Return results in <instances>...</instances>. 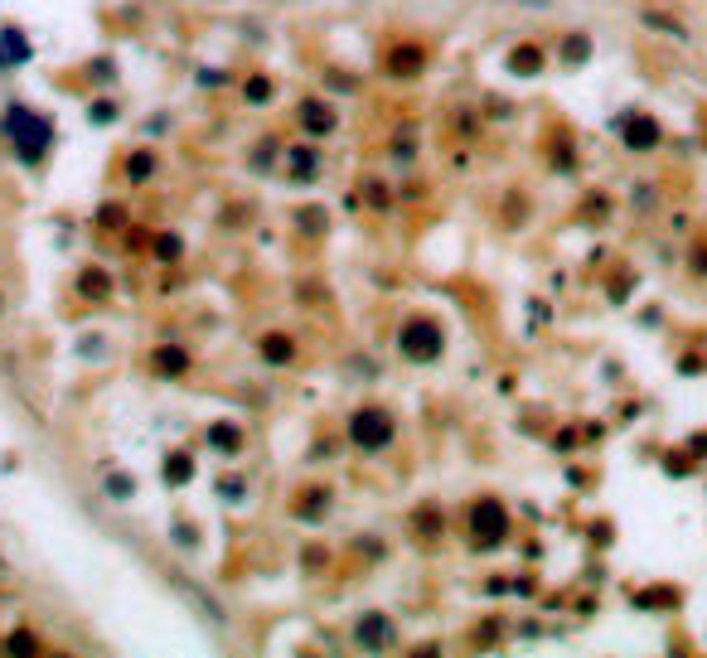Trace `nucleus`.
<instances>
[{
  "instance_id": "obj_2",
  "label": "nucleus",
  "mask_w": 707,
  "mask_h": 658,
  "mask_svg": "<svg viewBox=\"0 0 707 658\" xmlns=\"http://www.w3.org/2000/svg\"><path fill=\"white\" fill-rule=\"evenodd\" d=\"M350 440L358 450H383L393 440V417L383 407H358L350 417Z\"/></svg>"
},
{
  "instance_id": "obj_9",
  "label": "nucleus",
  "mask_w": 707,
  "mask_h": 658,
  "mask_svg": "<svg viewBox=\"0 0 707 658\" xmlns=\"http://www.w3.org/2000/svg\"><path fill=\"white\" fill-rule=\"evenodd\" d=\"M209 446L223 450V455H238V450H242V426H233V421H213V426H209Z\"/></svg>"
},
{
  "instance_id": "obj_16",
  "label": "nucleus",
  "mask_w": 707,
  "mask_h": 658,
  "mask_svg": "<svg viewBox=\"0 0 707 658\" xmlns=\"http://www.w3.org/2000/svg\"><path fill=\"white\" fill-rule=\"evenodd\" d=\"M315 164H320V160H315L311 150H296V156H291V174H296V180H315Z\"/></svg>"
},
{
  "instance_id": "obj_14",
  "label": "nucleus",
  "mask_w": 707,
  "mask_h": 658,
  "mask_svg": "<svg viewBox=\"0 0 707 658\" xmlns=\"http://www.w3.org/2000/svg\"><path fill=\"white\" fill-rule=\"evenodd\" d=\"M127 174H131L136 184H141V180H150V174H156V156H150V150H136V156L127 160Z\"/></svg>"
},
{
  "instance_id": "obj_22",
  "label": "nucleus",
  "mask_w": 707,
  "mask_h": 658,
  "mask_svg": "<svg viewBox=\"0 0 707 658\" xmlns=\"http://www.w3.org/2000/svg\"><path fill=\"white\" fill-rule=\"evenodd\" d=\"M0 310H5V301H0Z\"/></svg>"
},
{
  "instance_id": "obj_13",
  "label": "nucleus",
  "mask_w": 707,
  "mask_h": 658,
  "mask_svg": "<svg viewBox=\"0 0 707 658\" xmlns=\"http://www.w3.org/2000/svg\"><path fill=\"white\" fill-rule=\"evenodd\" d=\"M189 475H194V460L184 455V450H175V455L165 460V479H170V485H184Z\"/></svg>"
},
{
  "instance_id": "obj_15",
  "label": "nucleus",
  "mask_w": 707,
  "mask_h": 658,
  "mask_svg": "<svg viewBox=\"0 0 707 658\" xmlns=\"http://www.w3.org/2000/svg\"><path fill=\"white\" fill-rule=\"evenodd\" d=\"M78 286H83V295H88V301H102V295L111 291L107 272H83V281H78Z\"/></svg>"
},
{
  "instance_id": "obj_12",
  "label": "nucleus",
  "mask_w": 707,
  "mask_h": 658,
  "mask_svg": "<svg viewBox=\"0 0 707 658\" xmlns=\"http://www.w3.org/2000/svg\"><path fill=\"white\" fill-rule=\"evenodd\" d=\"M262 358H266V363H286V358H291V339H286V334H266L262 339Z\"/></svg>"
},
{
  "instance_id": "obj_8",
  "label": "nucleus",
  "mask_w": 707,
  "mask_h": 658,
  "mask_svg": "<svg viewBox=\"0 0 707 658\" xmlns=\"http://www.w3.org/2000/svg\"><path fill=\"white\" fill-rule=\"evenodd\" d=\"M29 58V39L19 29H0V68H19Z\"/></svg>"
},
{
  "instance_id": "obj_18",
  "label": "nucleus",
  "mask_w": 707,
  "mask_h": 658,
  "mask_svg": "<svg viewBox=\"0 0 707 658\" xmlns=\"http://www.w3.org/2000/svg\"><path fill=\"white\" fill-rule=\"evenodd\" d=\"M248 102H272V82H266V78H252V82H248Z\"/></svg>"
},
{
  "instance_id": "obj_1",
  "label": "nucleus",
  "mask_w": 707,
  "mask_h": 658,
  "mask_svg": "<svg viewBox=\"0 0 707 658\" xmlns=\"http://www.w3.org/2000/svg\"><path fill=\"white\" fill-rule=\"evenodd\" d=\"M5 136L15 141V156H19V160H25V164H39V160H44V150H49L54 126H49L44 117H35V111L15 107V111H5Z\"/></svg>"
},
{
  "instance_id": "obj_21",
  "label": "nucleus",
  "mask_w": 707,
  "mask_h": 658,
  "mask_svg": "<svg viewBox=\"0 0 707 658\" xmlns=\"http://www.w3.org/2000/svg\"><path fill=\"white\" fill-rule=\"evenodd\" d=\"M107 489H111V494H117V499H127V494H131V485H127V475H117V479H107Z\"/></svg>"
},
{
  "instance_id": "obj_11",
  "label": "nucleus",
  "mask_w": 707,
  "mask_h": 658,
  "mask_svg": "<svg viewBox=\"0 0 707 658\" xmlns=\"http://www.w3.org/2000/svg\"><path fill=\"white\" fill-rule=\"evenodd\" d=\"M150 363H156L165 378H180L184 368H189V354H184V348H175V344H165V348H156V358H150Z\"/></svg>"
},
{
  "instance_id": "obj_17",
  "label": "nucleus",
  "mask_w": 707,
  "mask_h": 658,
  "mask_svg": "<svg viewBox=\"0 0 707 658\" xmlns=\"http://www.w3.org/2000/svg\"><path fill=\"white\" fill-rule=\"evenodd\" d=\"M156 256H160V262H175V256H180V238H175V233H165V238L156 242Z\"/></svg>"
},
{
  "instance_id": "obj_7",
  "label": "nucleus",
  "mask_w": 707,
  "mask_h": 658,
  "mask_svg": "<svg viewBox=\"0 0 707 658\" xmlns=\"http://www.w3.org/2000/svg\"><path fill=\"white\" fill-rule=\"evenodd\" d=\"M422 68H427V54H422V49H412V44H403V49L388 54V73H393V78H412V73H422Z\"/></svg>"
},
{
  "instance_id": "obj_3",
  "label": "nucleus",
  "mask_w": 707,
  "mask_h": 658,
  "mask_svg": "<svg viewBox=\"0 0 707 658\" xmlns=\"http://www.w3.org/2000/svg\"><path fill=\"white\" fill-rule=\"evenodd\" d=\"M504 532H509V513L495 499H480L470 509V538H475V547H495V542H504Z\"/></svg>"
},
{
  "instance_id": "obj_10",
  "label": "nucleus",
  "mask_w": 707,
  "mask_h": 658,
  "mask_svg": "<svg viewBox=\"0 0 707 658\" xmlns=\"http://www.w3.org/2000/svg\"><path fill=\"white\" fill-rule=\"evenodd\" d=\"M654 141H659V126H654V121H625V146L630 150H649Z\"/></svg>"
},
{
  "instance_id": "obj_20",
  "label": "nucleus",
  "mask_w": 707,
  "mask_h": 658,
  "mask_svg": "<svg viewBox=\"0 0 707 658\" xmlns=\"http://www.w3.org/2000/svg\"><path fill=\"white\" fill-rule=\"evenodd\" d=\"M533 58H538L533 49H519V54H514V73H533V68H538Z\"/></svg>"
},
{
  "instance_id": "obj_19",
  "label": "nucleus",
  "mask_w": 707,
  "mask_h": 658,
  "mask_svg": "<svg viewBox=\"0 0 707 658\" xmlns=\"http://www.w3.org/2000/svg\"><path fill=\"white\" fill-rule=\"evenodd\" d=\"M35 649H39L35 634H10V654H35Z\"/></svg>"
},
{
  "instance_id": "obj_4",
  "label": "nucleus",
  "mask_w": 707,
  "mask_h": 658,
  "mask_svg": "<svg viewBox=\"0 0 707 658\" xmlns=\"http://www.w3.org/2000/svg\"><path fill=\"white\" fill-rule=\"evenodd\" d=\"M354 639H358V649H368V654L393 649V644H397V624L388 620V615L368 610V615H358V620H354Z\"/></svg>"
},
{
  "instance_id": "obj_6",
  "label": "nucleus",
  "mask_w": 707,
  "mask_h": 658,
  "mask_svg": "<svg viewBox=\"0 0 707 658\" xmlns=\"http://www.w3.org/2000/svg\"><path fill=\"white\" fill-rule=\"evenodd\" d=\"M334 121H340V117H334V107H330V102H320V97H311V102L301 107V126H305V136H330Z\"/></svg>"
},
{
  "instance_id": "obj_5",
  "label": "nucleus",
  "mask_w": 707,
  "mask_h": 658,
  "mask_svg": "<svg viewBox=\"0 0 707 658\" xmlns=\"http://www.w3.org/2000/svg\"><path fill=\"white\" fill-rule=\"evenodd\" d=\"M403 354L412 358V363H432V358H442V329L436 325H407L403 329Z\"/></svg>"
}]
</instances>
